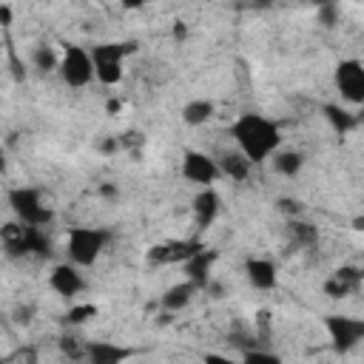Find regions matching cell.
<instances>
[{
	"label": "cell",
	"instance_id": "6da1fadb",
	"mask_svg": "<svg viewBox=\"0 0 364 364\" xmlns=\"http://www.w3.org/2000/svg\"><path fill=\"white\" fill-rule=\"evenodd\" d=\"M230 136L236 139V151L250 162V165H262L264 159H270L279 151L282 134L279 125L262 114H242L236 117V122L230 125Z\"/></svg>",
	"mask_w": 364,
	"mask_h": 364
},
{
	"label": "cell",
	"instance_id": "7a4b0ae2",
	"mask_svg": "<svg viewBox=\"0 0 364 364\" xmlns=\"http://www.w3.org/2000/svg\"><path fill=\"white\" fill-rule=\"evenodd\" d=\"M108 242H111V233L102 228H71L65 239V250L74 267H91Z\"/></svg>",
	"mask_w": 364,
	"mask_h": 364
},
{
	"label": "cell",
	"instance_id": "3957f363",
	"mask_svg": "<svg viewBox=\"0 0 364 364\" xmlns=\"http://www.w3.org/2000/svg\"><path fill=\"white\" fill-rule=\"evenodd\" d=\"M134 51V43H97L91 46V63H94V80L102 85H117L125 74V57Z\"/></svg>",
	"mask_w": 364,
	"mask_h": 364
},
{
	"label": "cell",
	"instance_id": "277c9868",
	"mask_svg": "<svg viewBox=\"0 0 364 364\" xmlns=\"http://www.w3.org/2000/svg\"><path fill=\"white\" fill-rule=\"evenodd\" d=\"M9 205L14 210V219L28 225V228H46L54 219L51 208L43 202V193L37 188H26V185L11 188L9 191Z\"/></svg>",
	"mask_w": 364,
	"mask_h": 364
},
{
	"label": "cell",
	"instance_id": "5b68a950",
	"mask_svg": "<svg viewBox=\"0 0 364 364\" xmlns=\"http://www.w3.org/2000/svg\"><path fill=\"white\" fill-rule=\"evenodd\" d=\"M57 71L63 77L65 85L71 88H85L91 80H94V63H91V54L82 48V46H65L60 63H57Z\"/></svg>",
	"mask_w": 364,
	"mask_h": 364
},
{
	"label": "cell",
	"instance_id": "8992f818",
	"mask_svg": "<svg viewBox=\"0 0 364 364\" xmlns=\"http://www.w3.org/2000/svg\"><path fill=\"white\" fill-rule=\"evenodd\" d=\"M324 327H327V336H330V344L336 353H350L364 338V321L355 316L330 313V316H324Z\"/></svg>",
	"mask_w": 364,
	"mask_h": 364
},
{
	"label": "cell",
	"instance_id": "52a82bcc",
	"mask_svg": "<svg viewBox=\"0 0 364 364\" xmlns=\"http://www.w3.org/2000/svg\"><path fill=\"white\" fill-rule=\"evenodd\" d=\"M336 88L341 94V100H347L350 105H361L364 102V65L361 60L350 57V60H341L336 65Z\"/></svg>",
	"mask_w": 364,
	"mask_h": 364
},
{
	"label": "cell",
	"instance_id": "ba28073f",
	"mask_svg": "<svg viewBox=\"0 0 364 364\" xmlns=\"http://www.w3.org/2000/svg\"><path fill=\"white\" fill-rule=\"evenodd\" d=\"M182 176L199 188H210L222 173L213 156L202 154V151H185L182 154Z\"/></svg>",
	"mask_w": 364,
	"mask_h": 364
},
{
	"label": "cell",
	"instance_id": "9c48e42d",
	"mask_svg": "<svg viewBox=\"0 0 364 364\" xmlns=\"http://www.w3.org/2000/svg\"><path fill=\"white\" fill-rule=\"evenodd\" d=\"M48 284L63 299H71V296H77V293L85 290V279H82V273L74 264H57L51 270V276H48Z\"/></svg>",
	"mask_w": 364,
	"mask_h": 364
},
{
	"label": "cell",
	"instance_id": "30bf717a",
	"mask_svg": "<svg viewBox=\"0 0 364 364\" xmlns=\"http://www.w3.org/2000/svg\"><path fill=\"white\" fill-rule=\"evenodd\" d=\"M213 259H216V253L213 250H205V247H199L196 253H191L188 259H185V282H191L196 290H205L208 284H210V264H213Z\"/></svg>",
	"mask_w": 364,
	"mask_h": 364
},
{
	"label": "cell",
	"instance_id": "8fae6325",
	"mask_svg": "<svg viewBox=\"0 0 364 364\" xmlns=\"http://www.w3.org/2000/svg\"><path fill=\"white\" fill-rule=\"evenodd\" d=\"M134 350L114 344V341H88L85 344V358L88 364H125Z\"/></svg>",
	"mask_w": 364,
	"mask_h": 364
},
{
	"label": "cell",
	"instance_id": "7c38bea8",
	"mask_svg": "<svg viewBox=\"0 0 364 364\" xmlns=\"http://www.w3.org/2000/svg\"><path fill=\"white\" fill-rule=\"evenodd\" d=\"M245 276L256 290H273L279 282V270L270 259H247L245 262Z\"/></svg>",
	"mask_w": 364,
	"mask_h": 364
},
{
	"label": "cell",
	"instance_id": "4fadbf2b",
	"mask_svg": "<svg viewBox=\"0 0 364 364\" xmlns=\"http://www.w3.org/2000/svg\"><path fill=\"white\" fill-rule=\"evenodd\" d=\"M216 216H219V193L213 188H202L193 196V219H196V228L199 230L210 228Z\"/></svg>",
	"mask_w": 364,
	"mask_h": 364
},
{
	"label": "cell",
	"instance_id": "5bb4252c",
	"mask_svg": "<svg viewBox=\"0 0 364 364\" xmlns=\"http://www.w3.org/2000/svg\"><path fill=\"white\" fill-rule=\"evenodd\" d=\"M28 233H31V228L28 225H23V222H9L3 230H0V236H3V245H6V250L11 253V256H28Z\"/></svg>",
	"mask_w": 364,
	"mask_h": 364
},
{
	"label": "cell",
	"instance_id": "9a60e30c",
	"mask_svg": "<svg viewBox=\"0 0 364 364\" xmlns=\"http://www.w3.org/2000/svg\"><path fill=\"white\" fill-rule=\"evenodd\" d=\"M193 296H196V287H193L191 282H179V284H171V287L162 293L159 304H162L165 310H182V307H188V304L193 301Z\"/></svg>",
	"mask_w": 364,
	"mask_h": 364
},
{
	"label": "cell",
	"instance_id": "2e32d148",
	"mask_svg": "<svg viewBox=\"0 0 364 364\" xmlns=\"http://www.w3.org/2000/svg\"><path fill=\"white\" fill-rule=\"evenodd\" d=\"M219 165V173H225L228 179H233V182H245L247 176H250V162L239 154V151H230V154H225L222 156V162H216Z\"/></svg>",
	"mask_w": 364,
	"mask_h": 364
},
{
	"label": "cell",
	"instance_id": "e0dca14e",
	"mask_svg": "<svg viewBox=\"0 0 364 364\" xmlns=\"http://www.w3.org/2000/svg\"><path fill=\"white\" fill-rule=\"evenodd\" d=\"M273 168L282 173V176H296V173H301V168H304V154L301 151H276L273 154Z\"/></svg>",
	"mask_w": 364,
	"mask_h": 364
},
{
	"label": "cell",
	"instance_id": "ac0fdd59",
	"mask_svg": "<svg viewBox=\"0 0 364 364\" xmlns=\"http://www.w3.org/2000/svg\"><path fill=\"white\" fill-rule=\"evenodd\" d=\"M210 117H213V102L205 100V97L191 100V102H185V108H182V119H185L188 125H205Z\"/></svg>",
	"mask_w": 364,
	"mask_h": 364
},
{
	"label": "cell",
	"instance_id": "d6986e66",
	"mask_svg": "<svg viewBox=\"0 0 364 364\" xmlns=\"http://www.w3.org/2000/svg\"><path fill=\"white\" fill-rule=\"evenodd\" d=\"M324 117H327V122L333 125L336 134H347V131H353V128L358 125V117L350 114V111L341 108V105H324Z\"/></svg>",
	"mask_w": 364,
	"mask_h": 364
},
{
	"label": "cell",
	"instance_id": "ffe728a7",
	"mask_svg": "<svg viewBox=\"0 0 364 364\" xmlns=\"http://www.w3.org/2000/svg\"><path fill=\"white\" fill-rule=\"evenodd\" d=\"M31 63H34V68L37 71H54L57 68V63H60V57L54 54V48L51 46H37L34 51H31Z\"/></svg>",
	"mask_w": 364,
	"mask_h": 364
},
{
	"label": "cell",
	"instance_id": "44dd1931",
	"mask_svg": "<svg viewBox=\"0 0 364 364\" xmlns=\"http://www.w3.org/2000/svg\"><path fill=\"white\" fill-rule=\"evenodd\" d=\"M290 233H293V239H296L299 245H313V242H316V230H313V225H307V222L290 219Z\"/></svg>",
	"mask_w": 364,
	"mask_h": 364
},
{
	"label": "cell",
	"instance_id": "7402d4cb",
	"mask_svg": "<svg viewBox=\"0 0 364 364\" xmlns=\"http://www.w3.org/2000/svg\"><path fill=\"white\" fill-rule=\"evenodd\" d=\"M97 316V304H77V307H71L68 313H65V321L68 324H85L88 318H94Z\"/></svg>",
	"mask_w": 364,
	"mask_h": 364
},
{
	"label": "cell",
	"instance_id": "603a6c76",
	"mask_svg": "<svg viewBox=\"0 0 364 364\" xmlns=\"http://www.w3.org/2000/svg\"><path fill=\"white\" fill-rule=\"evenodd\" d=\"M333 276H336L338 282H344L347 287H353V290H358V284H361V270H358V267H353V264H341Z\"/></svg>",
	"mask_w": 364,
	"mask_h": 364
},
{
	"label": "cell",
	"instance_id": "cb8c5ba5",
	"mask_svg": "<svg viewBox=\"0 0 364 364\" xmlns=\"http://www.w3.org/2000/svg\"><path fill=\"white\" fill-rule=\"evenodd\" d=\"M316 20L324 26V28H333L338 23V6L336 3H321L318 11H316Z\"/></svg>",
	"mask_w": 364,
	"mask_h": 364
},
{
	"label": "cell",
	"instance_id": "d4e9b609",
	"mask_svg": "<svg viewBox=\"0 0 364 364\" xmlns=\"http://www.w3.org/2000/svg\"><path fill=\"white\" fill-rule=\"evenodd\" d=\"M242 364H282V358L276 353H267V350H247Z\"/></svg>",
	"mask_w": 364,
	"mask_h": 364
},
{
	"label": "cell",
	"instance_id": "484cf974",
	"mask_svg": "<svg viewBox=\"0 0 364 364\" xmlns=\"http://www.w3.org/2000/svg\"><path fill=\"white\" fill-rule=\"evenodd\" d=\"M324 293H327L330 299H347V296L353 293V287H347L344 282H338L336 276H330V279L324 282Z\"/></svg>",
	"mask_w": 364,
	"mask_h": 364
},
{
	"label": "cell",
	"instance_id": "4316f807",
	"mask_svg": "<svg viewBox=\"0 0 364 364\" xmlns=\"http://www.w3.org/2000/svg\"><path fill=\"white\" fill-rule=\"evenodd\" d=\"M279 210H282V213H287L290 219H299V216H301V210H304V205H301V199L282 196V199H279Z\"/></svg>",
	"mask_w": 364,
	"mask_h": 364
},
{
	"label": "cell",
	"instance_id": "83f0119b",
	"mask_svg": "<svg viewBox=\"0 0 364 364\" xmlns=\"http://www.w3.org/2000/svg\"><path fill=\"white\" fill-rule=\"evenodd\" d=\"M202 364H236V361L228 358V355H222V353H205Z\"/></svg>",
	"mask_w": 364,
	"mask_h": 364
},
{
	"label": "cell",
	"instance_id": "f1b7e54d",
	"mask_svg": "<svg viewBox=\"0 0 364 364\" xmlns=\"http://www.w3.org/2000/svg\"><path fill=\"white\" fill-rule=\"evenodd\" d=\"M173 37L176 40H185L188 37V26L185 23H173Z\"/></svg>",
	"mask_w": 364,
	"mask_h": 364
},
{
	"label": "cell",
	"instance_id": "f546056e",
	"mask_svg": "<svg viewBox=\"0 0 364 364\" xmlns=\"http://www.w3.org/2000/svg\"><path fill=\"white\" fill-rule=\"evenodd\" d=\"M100 148H102V151H105V154H114V151H117V148H119V142H117V139H114V136H111V139H105V142H102V145H100Z\"/></svg>",
	"mask_w": 364,
	"mask_h": 364
},
{
	"label": "cell",
	"instance_id": "4dcf8cb0",
	"mask_svg": "<svg viewBox=\"0 0 364 364\" xmlns=\"http://www.w3.org/2000/svg\"><path fill=\"white\" fill-rule=\"evenodd\" d=\"M0 23H3V26L11 23V9H9V6H0Z\"/></svg>",
	"mask_w": 364,
	"mask_h": 364
},
{
	"label": "cell",
	"instance_id": "1f68e13d",
	"mask_svg": "<svg viewBox=\"0 0 364 364\" xmlns=\"http://www.w3.org/2000/svg\"><path fill=\"white\" fill-rule=\"evenodd\" d=\"M100 193H102V196H108V199H117V188H114V185H102V188H100Z\"/></svg>",
	"mask_w": 364,
	"mask_h": 364
},
{
	"label": "cell",
	"instance_id": "d6a6232c",
	"mask_svg": "<svg viewBox=\"0 0 364 364\" xmlns=\"http://www.w3.org/2000/svg\"><path fill=\"white\" fill-rule=\"evenodd\" d=\"M3 173H6V154L0 151V176H3Z\"/></svg>",
	"mask_w": 364,
	"mask_h": 364
},
{
	"label": "cell",
	"instance_id": "836d02e7",
	"mask_svg": "<svg viewBox=\"0 0 364 364\" xmlns=\"http://www.w3.org/2000/svg\"><path fill=\"white\" fill-rule=\"evenodd\" d=\"M108 111H111V114H114V111H119V102H117V100H111V102H108Z\"/></svg>",
	"mask_w": 364,
	"mask_h": 364
},
{
	"label": "cell",
	"instance_id": "e575fe53",
	"mask_svg": "<svg viewBox=\"0 0 364 364\" xmlns=\"http://www.w3.org/2000/svg\"><path fill=\"white\" fill-rule=\"evenodd\" d=\"M0 364H3V358H0Z\"/></svg>",
	"mask_w": 364,
	"mask_h": 364
}]
</instances>
